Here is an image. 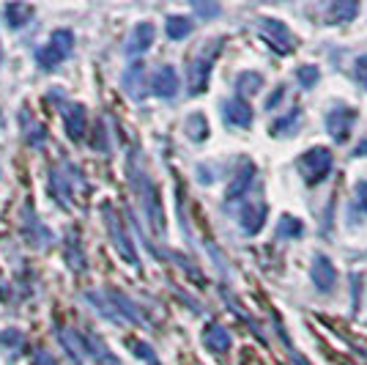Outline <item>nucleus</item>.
Segmentation results:
<instances>
[{
  "mask_svg": "<svg viewBox=\"0 0 367 365\" xmlns=\"http://www.w3.org/2000/svg\"><path fill=\"white\" fill-rule=\"evenodd\" d=\"M85 299L94 305V311L101 313L104 318L116 321V324H123V321H146V316L140 311V305L126 297L118 288H99V291H85Z\"/></svg>",
  "mask_w": 367,
  "mask_h": 365,
  "instance_id": "obj_1",
  "label": "nucleus"
},
{
  "mask_svg": "<svg viewBox=\"0 0 367 365\" xmlns=\"http://www.w3.org/2000/svg\"><path fill=\"white\" fill-rule=\"evenodd\" d=\"M126 173H129V182L135 187V192L140 195V206L146 214L148 225L156 236L165 234V211H162V201H159V192L154 182L148 179V173L143 168H137V159L129 156V165H126Z\"/></svg>",
  "mask_w": 367,
  "mask_h": 365,
  "instance_id": "obj_2",
  "label": "nucleus"
},
{
  "mask_svg": "<svg viewBox=\"0 0 367 365\" xmlns=\"http://www.w3.org/2000/svg\"><path fill=\"white\" fill-rule=\"evenodd\" d=\"M72 50H74V33L66 30V27H61V30H55L49 36L47 44H42L36 50V63H39V69L52 72V69H58L72 55Z\"/></svg>",
  "mask_w": 367,
  "mask_h": 365,
  "instance_id": "obj_3",
  "label": "nucleus"
},
{
  "mask_svg": "<svg viewBox=\"0 0 367 365\" xmlns=\"http://www.w3.org/2000/svg\"><path fill=\"white\" fill-rule=\"evenodd\" d=\"M82 187H85V184H82V176H80V171L74 168L72 162H61V168H55V171L49 173V195L63 209L72 204L74 192L82 190Z\"/></svg>",
  "mask_w": 367,
  "mask_h": 365,
  "instance_id": "obj_4",
  "label": "nucleus"
},
{
  "mask_svg": "<svg viewBox=\"0 0 367 365\" xmlns=\"http://www.w3.org/2000/svg\"><path fill=\"white\" fill-rule=\"evenodd\" d=\"M222 44L220 39H214V42H209L206 47H200L195 58H192V63H189V94H203L206 91V85H209V78H211V69H214V61H217V55H220Z\"/></svg>",
  "mask_w": 367,
  "mask_h": 365,
  "instance_id": "obj_5",
  "label": "nucleus"
},
{
  "mask_svg": "<svg viewBox=\"0 0 367 365\" xmlns=\"http://www.w3.org/2000/svg\"><path fill=\"white\" fill-rule=\"evenodd\" d=\"M101 214H104L107 234L113 239V247L118 250V256H121L126 264H132V266H140L137 250H135V242L126 236V231H123V220L118 217V211L113 209V204H101Z\"/></svg>",
  "mask_w": 367,
  "mask_h": 365,
  "instance_id": "obj_6",
  "label": "nucleus"
},
{
  "mask_svg": "<svg viewBox=\"0 0 367 365\" xmlns=\"http://www.w3.org/2000/svg\"><path fill=\"white\" fill-rule=\"evenodd\" d=\"M296 168H299L304 184L313 187V184L323 182L329 176V171H332V151L329 149H310V151H304L296 159Z\"/></svg>",
  "mask_w": 367,
  "mask_h": 365,
  "instance_id": "obj_7",
  "label": "nucleus"
},
{
  "mask_svg": "<svg viewBox=\"0 0 367 365\" xmlns=\"http://www.w3.org/2000/svg\"><path fill=\"white\" fill-rule=\"evenodd\" d=\"M261 36L269 42L271 50H277L280 55H288V52H294L296 47L294 33L288 30L285 23H280V20H261Z\"/></svg>",
  "mask_w": 367,
  "mask_h": 365,
  "instance_id": "obj_8",
  "label": "nucleus"
},
{
  "mask_svg": "<svg viewBox=\"0 0 367 365\" xmlns=\"http://www.w3.org/2000/svg\"><path fill=\"white\" fill-rule=\"evenodd\" d=\"M148 88H151V94H154V97H159V99H173V97L178 94V88H181L178 72L173 69L170 63L159 66V69L154 72L151 82H148Z\"/></svg>",
  "mask_w": 367,
  "mask_h": 365,
  "instance_id": "obj_9",
  "label": "nucleus"
},
{
  "mask_svg": "<svg viewBox=\"0 0 367 365\" xmlns=\"http://www.w3.org/2000/svg\"><path fill=\"white\" fill-rule=\"evenodd\" d=\"M354 121H356V113L351 107H337V110H332L326 116V132L332 135V140L343 143V140H348V135H351Z\"/></svg>",
  "mask_w": 367,
  "mask_h": 365,
  "instance_id": "obj_10",
  "label": "nucleus"
},
{
  "mask_svg": "<svg viewBox=\"0 0 367 365\" xmlns=\"http://www.w3.org/2000/svg\"><path fill=\"white\" fill-rule=\"evenodd\" d=\"M252 182H255V165H252L249 159H242V165H239V171H236L233 182H230L228 192H225V201H228V204H233V201H242L247 192H249Z\"/></svg>",
  "mask_w": 367,
  "mask_h": 365,
  "instance_id": "obj_11",
  "label": "nucleus"
},
{
  "mask_svg": "<svg viewBox=\"0 0 367 365\" xmlns=\"http://www.w3.org/2000/svg\"><path fill=\"white\" fill-rule=\"evenodd\" d=\"M266 204L263 201H249L242 206L239 211V225H242V231L249 236H255L261 228H263V223H266Z\"/></svg>",
  "mask_w": 367,
  "mask_h": 365,
  "instance_id": "obj_12",
  "label": "nucleus"
},
{
  "mask_svg": "<svg viewBox=\"0 0 367 365\" xmlns=\"http://www.w3.org/2000/svg\"><path fill=\"white\" fill-rule=\"evenodd\" d=\"M23 234L33 247H47V242H52V231L39 223L36 211L30 206L23 209Z\"/></svg>",
  "mask_w": 367,
  "mask_h": 365,
  "instance_id": "obj_13",
  "label": "nucleus"
},
{
  "mask_svg": "<svg viewBox=\"0 0 367 365\" xmlns=\"http://www.w3.org/2000/svg\"><path fill=\"white\" fill-rule=\"evenodd\" d=\"M154 39H156V27L151 25V23H140V25L132 27V33H129L123 50H126L129 58H137V55H143V52L154 44Z\"/></svg>",
  "mask_w": 367,
  "mask_h": 365,
  "instance_id": "obj_14",
  "label": "nucleus"
},
{
  "mask_svg": "<svg viewBox=\"0 0 367 365\" xmlns=\"http://www.w3.org/2000/svg\"><path fill=\"white\" fill-rule=\"evenodd\" d=\"M222 118L230 127H249L252 124V107L242 97H233V99L222 102Z\"/></svg>",
  "mask_w": 367,
  "mask_h": 365,
  "instance_id": "obj_15",
  "label": "nucleus"
},
{
  "mask_svg": "<svg viewBox=\"0 0 367 365\" xmlns=\"http://www.w3.org/2000/svg\"><path fill=\"white\" fill-rule=\"evenodd\" d=\"M63 124H66V135L72 140H82L85 137V127H88V118H85V107L82 104H63Z\"/></svg>",
  "mask_w": 367,
  "mask_h": 365,
  "instance_id": "obj_16",
  "label": "nucleus"
},
{
  "mask_svg": "<svg viewBox=\"0 0 367 365\" xmlns=\"http://www.w3.org/2000/svg\"><path fill=\"white\" fill-rule=\"evenodd\" d=\"M310 278H313V283H316L321 291H332L335 283H337V272H335L332 261L326 259V256H318V259H316L313 269H310Z\"/></svg>",
  "mask_w": 367,
  "mask_h": 365,
  "instance_id": "obj_17",
  "label": "nucleus"
},
{
  "mask_svg": "<svg viewBox=\"0 0 367 365\" xmlns=\"http://www.w3.org/2000/svg\"><path fill=\"white\" fill-rule=\"evenodd\" d=\"M143 80H146V66L135 61V63L123 72V91H126L132 99H143V97H146V91H143L146 82H143Z\"/></svg>",
  "mask_w": 367,
  "mask_h": 365,
  "instance_id": "obj_18",
  "label": "nucleus"
},
{
  "mask_svg": "<svg viewBox=\"0 0 367 365\" xmlns=\"http://www.w3.org/2000/svg\"><path fill=\"white\" fill-rule=\"evenodd\" d=\"M203 343H206L209 352H214V354H225V352L230 349L233 338H230V333H228L225 327H220V324H209V327L203 330Z\"/></svg>",
  "mask_w": 367,
  "mask_h": 365,
  "instance_id": "obj_19",
  "label": "nucleus"
},
{
  "mask_svg": "<svg viewBox=\"0 0 367 365\" xmlns=\"http://www.w3.org/2000/svg\"><path fill=\"white\" fill-rule=\"evenodd\" d=\"M58 340L63 343L66 354L72 357L74 363L82 365L85 354H88V349H85V335H80V333H74V330H58Z\"/></svg>",
  "mask_w": 367,
  "mask_h": 365,
  "instance_id": "obj_20",
  "label": "nucleus"
},
{
  "mask_svg": "<svg viewBox=\"0 0 367 365\" xmlns=\"http://www.w3.org/2000/svg\"><path fill=\"white\" fill-rule=\"evenodd\" d=\"M85 349H88V354L97 360V365H121L118 357L104 346V340L99 338V335H94V333L85 335Z\"/></svg>",
  "mask_w": 367,
  "mask_h": 365,
  "instance_id": "obj_21",
  "label": "nucleus"
},
{
  "mask_svg": "<svg viewBox=\"0 0 367 365\" xmlns=\"http://www.w3.org/2000/svg\"><path fill=\"white\" fill-rule=\"evenodd\" d=\"M20 124H23V132H25V140L33 146V149H39V146H44V140H47V132L44 127L33 118V116H27V110L20 113Z\"/></svg>",
  "mask_w": 367,
  "mask_h": 365,
  "instance_id": "obj_22",
  "label": "nucleus"
},
{
  "mask_svg": "<svg viewBox=\"0 0 367 365\" xmlns=\"http://www.w3.org/2000/svg\"><path fill=\"white\" fill-rule=\"evenodd\" d=\"M3 17H6V25L14 27V30H20L23 25L30 23V17H33V6H25V3H8V6L3 8Z\"/></svg>",
  "mask_w": 367,
  "mask_h": 365,
  "instance_id": "obj_23",
  "label": "nucleus"
},
{
  "mask_svg": "<svg viewBox=\"0 0 367 365\" xmlns=\"http://www.w3.org/2000/svg\"><path fill=\"white\" fill-rule=\"evenodd\" d=\"M192 27H195V23L189 17L173 14V17H168V23H165V33H168V39H173V42H181V39H187L192 33Z\"/></svg>",
  "mask_w": 367,
  "mask_h": 365,
  "instance_id": "obj_24",
  "label": "nucleus"
},
{
  "mask_svg": "<svg viewBox=\"0 0 367 365\" xmlns=\"http://www.w3.org/2000/svg\"><path fill=\"white\" fill-rule=\"evenodd\" d=\"M66 261H69V266H72L74 272H85V253L80 247L77 234H72V231L66 236Z\"/></svg>",
  "mask_w": 367,
  "mask_h": 365,
  "instance_id": "obj_25",
  "label": "nucleus"
},
{
  "mask_svg": "<svg viewBox=\"0 0 367 365\" xmlns=\"http://www.w3.org/2000/svg\"><path fill=\"white\" fill-rule=\"evenodd\" d=\"M304 234V225L301 220H296L291 214H282L280 223H277V239H299Z\"/></svg>",
  "mask_w": 367,
  "mask_h": 365,
  "instance_id": "obj_26",
  "label": "nucleus"
},
{
  "mask_svg": "<svg viewBox=\"0 0 367 365\" xmlns=\"http://www.w3.org/2000/svg\"><path fill=\"white\" fill-rule=\"evenodd\" d=\"M261 85H263V78H261L258 72H242V75L236 78V91H239L242 99H244L247 94H258Z\"/></svg>",
  "mask_w": 367,
  "mask_h": 365,
  "instance_id": "obj_27",
  "label": "nucleus"
},
{
  "mask_svg": "<svg viewBox=\"0 0 367 365\" xmlns=\"http://www.w3.org/2000/svg\"><path fill=\"white\" fill-rule=\"evenodd\" d=\"M184 130H187V135H189L195 143H200V140H206V137H209V121H206V116H203V113H192V116L187 118Z\"/></svg>",
  "mask_w": 367,
  "mask_h": 365,
  "instance_id": "obj_28",
  "label": "nucleus"
},
{
  "mask_svg": "<svg viewBox=\"0 0 367 365\" xmlns=\"http://www.w3.org/2000/svg\"><path fill=\"white\" fill-rule=\"evenodd\" d=\"M356 11H359L356 3H335L329 8V23H351L356 17Z\"/></svg>",
  "mask_w": 367,
  "mask_h": 365,
  "instance_id": "obj_29",
  "label": "nucleus"
},
{
  "mask_svg": "<svg viewBox=\"0 0 367 365\" xmlns=\"http://www.w3.org/2000/svg\"><path fill=\"white\" fill-rule=\"evenodd\" d=\"M318 78H321L318 66H299V72H296V80H299L301 88H313L318 82Z\"/></svg>",
  "mask_w": 367,
  "mask_h": 365,
  "instance_id": "obj_30",
  "label": "nucleus"
},
{
  "mask_svg": "<svg viewBox=\"0 0 367 365\" xmlns=\"http://www.w3.org/2000/svg\"><path fill=\"white\" fill-rule=\"evenodd\" d=\"M296 121H299V110L288 113V116H285V118H280V121H274V124H271V132H274V135H288L285 130H291Z\"/></svg>",
  "mask_w": 367,
  "mask_h": 365,
  "instance_id": "obj_31",
  "label": "nucleus"
},
{
  "mask_svg": "<svg viewBox=\"0 0 367 365\" xmlns=\"http://www.w3.org/2000/svg\"><path fill=\"white\" fill-rule=\"evenodd\" d=\"M25 343L23 333H17V330H6V333H0V346H8V349H20Z\"/></svg>",
  "mask_w": 367,
  "mask_h": 365,
  "instance_id": "obj_32",
  "label": "nucleus"
},
{
  "mask_svg": "<svg viewBox=\"0 0 367 365\" xmlns=\"http://www.w3.org/2000/svg\"><path fill=\"white\" fill-rule=\"evenodd\" d=\"M132 349H135V354H137V357H143V360H148L151 365H156V357H154V352H151V346H148V343L135 340V343H132Z\"/></svg>",
  "mask_w": 367,
  "mask_h": 365,
  "instance_id": "obj_33",
  "label": "nucleus"
},
{
  "mask_svg": "<svg viewBox=\"0 0 367 365\" xmlns=\"http://www.w3.org/2000/svg\"><path fill=\"white\" fill-rule=\"evenodd\" d=\"M30 363L33 365H58L55 363V357H52L49 352H44V349H36L33 357H30Z\"/></svg>",
  "mask_w": 367,
  "mask_h": 365,
  "instance_id": "obj_34",
  "label": "nucleus"
},
{
  "mask_svg": "<svg viewBox=\"0 0 367 365\" xmlns=\"http://www.w3.org/2000/svg\"><path fill=\"white\" fill-rule=\"evenodd\" d=\"M356 80L367 85V55H359V58H356Z\"/></svg>",
  "mask_w": 367,
  "mask_h": 365,
  "instance_id": "obj_35",
  "label": "nucleus"
},
{
  "mask_svg": "<svg viewBox=\"0 0 367 365\" xmlns=\"http://www.w3.org/2000/svg\"><path fill=\"white\" fill-rule=\"evenodd\" d=\"M282 97H285V88H282V85H280V88H277V91H274V94H271L269 99H266V110H274V107H277V104H280V99H282Z\"/></svg>",
  "mask_w": 367,
  "mask_h": 365,
  "instance_id": "obj_36",
  "label": "nucleus"
},
{
  "mask_svg": "<svg viewBox=\"0 0 367 365\" xmlns=\"http://www.w3.org/2000/svg\"><path fill=\"white\" fill-rule=\"evenodd\" d=\"M195 11L197 14H203V17H214V14H220V6H203V3H195Z\"/></svg>",
  "mask_w": 367,
  "mask_h": 365,
  "instance_id": "obj_37",
  "label": "nucleus"
},
{
  "mask_svg": "<svg viewBox=\"0 0 367 365\" xmlns=\"http://www.w3.org/2000/svg\"><path fill=\"white\" fill-rule=\"evenodd\" d=\"M356 198H359V206L367 211V182L356 184Z\"/></svg>",
  "mask_w": 367,
  "mask_h": 365,
  "instance_id": "obj_38",
  "label": "nucleus"
},
{
  "mask_svg": "<svg viewBox=\"0 0 367 365\" xmlns=\"http://www.w3.org/2000/svg\"><path fill=\"white\" fill-rule=\"evenodd\" d=\"M367 154V140H362L359 146H356V151H354V156H365Z\"/></svg>",
  "mask_w": 367,
  "mask_h": 365,
  "instance_id": "obj_39",
  "label": "nucleus"
},
{
  "mask_svg": "<svg viewBox=\"0 0 367 365\" xmlns=\"http://www.w3.org/2000/svg\"><path fill=\"white\" fill-rule=\"evenodd\" d=\"M0 63H3V50H0Z\"/></svg>",
  "mask_w": 367,
  "mask_h": 365,
  "instance_id": "obj_40",
  "label": "nucleus"
}]
</instances>
